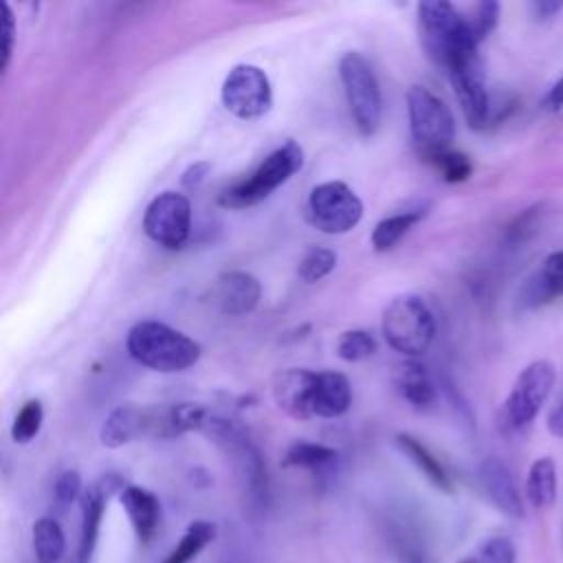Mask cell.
<instances>
[{
  "label": "cell",
  "instance_id": "21",
  "mask_svg": "<svg viewBox=\"0 0 563 563\" xmlns=\"http://www.w3.org/2000/svg\"><path fill=\"white\" fill-rule=\"evenodd\" d=\"M394 385L413 409H429L435 402V385L418 361L400 363L394 372Z\"/></svg>",
  "mask_w": 563,
  "mask_h": 563
},
{
  "label": "cell",
  "instance_id": "33",
  "mask_svg": "<svg viewBox=\"0 0 563 563\" xmlns=\"http://www.w3.org/2000/svg\"><path fill=\"white\" fill-rule=\"evenodd\" d=\"M468 29L477 44H482L499 22V4L497 2H479L473 7L471 15H466Z\"/></svg>",
  "mask_w": 563,
  "mask_h": 563
},
{
  "label": "cell",
  "instance_id": "35",
  "mask_svg": "<svg viewBox=\"0 0 563 563\" xmlns=\"http://www.w3.org/2000/svg\"><path fill=\"white\" fill-rule=\"evenodd\" d=\"M13 40H15V18H13L11 7L4 2L2 4V62H0L2 70H7V66L11 62Z\"/></svg>",
  "mask_w": 563,
  "mask_h": 563
},
{
  "label": "cell",
  "instance_id": "6",
  "mask_svg": "<svg viewBox=\"0 0 563 563\" xmlns=\"http://www.w3.org/2000/svg\"><path fill=\"white\" fill-rule=\"evenodd\" d=\"M556 383V367L550 361L528 363L515 378L499 413L506 431H521L532 424L543 405L548 402Z\"/></svg>",
  "mask_w": 563,
  "mask_h": 563
},
{
  "label": "cell",
  "instance_id": "9",
  "mask_svg": "<svg viewBox=\"0 0 563 563\" xmlns=\"http://www.w3.org/2000/svg\"><path fill=\"white\" fill-rule=\"evenodd\" d=\"M446 77L453 86L462 114L471 130H482L490 121V95L486 86V70L479 48L460 55L449 68Z\"/></svg>",
  "mask_w": 563,
  "mask_h": 563
},
{
  "label": "cell",
  "instance_id": "26",
  "mask_svg": "<svg viewBox=\"0 0 563 563\" xmlns=\"http://www.w3.org/2000/svg\"><path fill=\"white\" fill-rule=\"evenodd\" d=\"M31 532L37 563H57L66 550V539L59 523L51 517H40Z\"/></svg>",
  "mask_w": 563,
  "mask_h": 563
},
{
  "label": "cell",
  "instance_id": "11",
  "mask_svg": "<svg viewBox=\"0 0 563 563\" xmlns=\"http://www.w3.org/2000/svg\"><path fill=\"white\" fill-rule=\"evenodd\" d=\"M143 231L165 249H180L191 231V202L185 194L163 191L143 213Z\"/></svg>",
  "mask_w": 563,
  "mask_h": 563
},
{
  "label": "cell",
  "instance_id": "24",
  "mask_svg": "<svg viewBox=\"0 0 563 563\" xmlns=\"http://www.w3.org/2000/svg\"><path fill=\"white\" fill-rule=\"evenodd\" d=\"M216 539V523L196 519L187 526L180 541L167 552L161 563H191Z\"/></svg>",
  "mask_w": 563,
  "mask_h": 563
},
{
  "label": "cell",
  "instance_id": "2",
  "mask_svg": "<svg viewBox=\"0 0 563 563\" xmlns=\"http://www.w3.org/2000/svg\"><path fill=\"white\" fill-rule=\"evenodd\" d=\"M416 11L422 48L440 68H444V73L460 55L471 48H479L468 29L466 15H462L451 2H420Z\"/></svg>",
  "mask_w": 563,
  "mask_h": 563
},
{
  "label": "cell",
  "instance_id": "39",
  "mask_svg": "<svg viewBox=\"0 0 563 563\" xmlns=\"http://www.w3.org/2000/svg\"><path fill=\"white\" fill-rule=\"evenodd\" d=\"M548 431L552 433V435H559V438H563V398L550 409V413H548Z\"/></svg>",
  "mask_w": 563,
  "mask_h": 563
},
{
  "label": "cell",
  "instance_id": "28",
  "mask_svg": "<svg viewBox=\"0 0 563 563\" xmlns=\"http://www.w3.org/2000/svg\"><path fill=\"white\" fill-rule=\"evenodd\" d=\"M376 350H378V343L374 334L367 330H345L336 341V354L347 363L365 361L374 356Z\"/></svg>",
  "mask_w": 563,
  "mask_h": 563
},
{
  "label": "cell",
  "instance_id": "37",
  "mask_svg": "<svg viewBox=\"0 0 563 563\" xmlns=\"http://www.w3.org/2000/svg\"><path fill=\"white\" fill-rule=\"evenodd\" d=\"M530 9H532L534 18H539V20H550V18H554V15L563 9V2H554V0H537V2H532V4H530Z\"/></svg>",
  "mask_w": 563,
  "mask_h": 563
},
{
  "label": "cell",
  "instance_id": "15",
  "mask_svg": "<svg viewBox=\"0 0 563 563\" xmlns=\"http://www.w3.org/2000/svg\"><path fill=\"white\" fill-rule=\"evenodd\" d=\"M262 286L255 275L246 271H224L218 275L213 286V301L224 314L240 317L257 308Z\"/></svg>",
  "mask_w": 563,
  "mask_h": 563
},
{
  "label": "cell",
  "instance_id": "32",
  "mask_svg": "<svg viewBox=\"0 0 563 563\" xmlns=\"http://www.w3.org/2000/svg\"><path fill=\"white\" fill-rule=\"evenodd\" d=\"M446 183H464L473 174V163L464 152L446 150L431 161Z\"/></svg>",
  "mask_w": 563,
  "mask_h": 563
},
{
  "label": "cell",
  "instance_id": "12",
  "mask_svg": "<svg viewBox=\"0 0 563 563\" xmlns=\"http://www.w3.org/2000/svg\"><path fill=\"white\" fill-rule=\"evenodd\" d=\"M202 429L211 435V440L218 446H222L235 460L249 488L253 493H262V488L266 484V473H264L262 457H260L257 449L253 446V442L249 440V435L233 420L218 418V416L207 418Z\"/></svg>",
  "mask_w": 563,
  "mask_h": 563
},
{
  "label": "cell",
  "instance_id": "34",
  "mask_svg": "<svg viewBox=\"0 0 563 563\" xmlns=\"http://www.w3.org/2000/svg\"><path fill=\"white\" fill-rule=\"evenodd\" d=\"M53 493H55V501H57L59 506H70L73 501L81 499L84 490H81V477H79V473H77V471H64V473L57 477Z\"/></svg>",
  "mask_w": 563,
  "mask_h": 563
},
{
  "label": "cell",
  "instance_id": "7",
  "mask_svg": "<svg viewBox=\"0 0 563 563\" xmlns=\"http://www.w3.org/2000/svg\"><path fill=\"white\" fill-rule=\"evenodd\" d=\"M339 79L356 130L372 136L383 119V95L369 62L356 51L345 53L339 62Z\"/></svg>",
  "mask_w": 563,
  "mask_h": 563
},
{
  "label": "cell",
  "instance_id": "38",
  "mask_svg": "<svg viewBox=\"0 0 563 563\" xmlns=\"http://www.w3.org/2000/svg\"><path fill=\"white\" fill-rule=\"evenodd\" d=\"M541 103H543L545 110H559V108H563V77L552 84V88L545 92V97H543Z\"/></svg>",
  "mask_w": 563,
  "mask_h": 563
},
{
  "label": "cell",
  "instance_id": "25",
  "mask_svg": "<svg viewBox=\"0 0 563 563\" xmlns=\"http://www.w3.org/2000/svg\"><path fill=\"white\" fill-rule=\"evenodd\" d=\"M424 213H427L424 209H409V211H400V213L383 218L372 231L374 251L385 253V251L394 249L402 240V235H407L409 229L424 218Z\"/></svg>",
  "mask_w": 563,
  "mask_h": 563
},
{
  "label": "cell",
  "instance_id": "14",
  "mask_svg": "<svg viewBox=\"0 0 563 563\" xmlns=\"http://www.w3.org/2000/svg\"><path fill=\"white\" fill-rule=\"evenodd\" d=\"M477 479L482 484V490L486 493L488 501L504 512L510 519H523V499L519 495V488L515 484V477L510 468L497 460V457H486L479 468H477Z\"/></svg>",
  "mask_w": 563,
  "mask_h": 563
},
{
  "label": "cell",
  "instance_id": "3",
  "mask_svg": "<svg viewBox=\"0 0 563 563\" xmlns=\"http://www.w3.org/2000/svg\"><path fill=\"white\" fill-rule=\"evenodd\" d=\"M303 167V150L295 141H286L273 150L246 178L222 189L218 202L227 209H246L266 200L277 187Z\"/></svg>",
  "mask_w": 563,
  "mask_h": 563
},
{
  "label": "cell",
  "instance_id": "18",
  "mask_svg": "<svg viewBox=\"0 0 563 563\" xmlns=\"http://www.w3.org/2000/svg\"><path fill=\"white\" fill-rule=\"evenodd\" d=\"M110 495V488L103 482H97L92 486H88L79 499V508H81V528H79V543H77V556L75 563H88L95 545H97V537H99V526H101V517H103V506L106 499Z\"/></svg>",
  "mask_w": 563,
  "mask_h": 563
},
{
  "label": "cell",
  "instance_id": "36",
  "mask_svg": "<svg viewBox=\"0 0 563 563\" xmlns=\"http://www.w3.org/2000/svg\"><path fill=\"white\" fill-rule=\"evenodd\" d=\"M209 169H211V163H207V161H196V163H191V165L183 172V176H180L183 187L196 189V187L207 178Z\"/></svg>",
  "mask_w": 563,
  "mask_h": 563
},
{
  "label": "cell",
  "instance_id": "17",
  "mask_svg": "<svg viewBox=\"0 0 563 563\" xmlns=\"http://www.w3.org/2000/svg\"><path fill=\"white\" fill-rule=\"evenodd\" d=\"M119 499L134 528L136 539L141 543H150L161 521V504L156 495L141 486H123L119 493Z\"/></svg>",
  "mask_w": 563,
  "mask_h": 563
},
{
  "label": "cell",
  "instance_id": "5",
  "mask_svg": "<svg viewBox=\"0 0 563 563\" xmlns=\"http://www.w3.org/2000/svg\"><path fill=\"white\" fill-rule=\"evenodd\" d=\"M405 99L411 139L420 156L433 161L442 152L451 150V143L455 139V119L449 106L420 84H413L407 90Z\"/></svg>",
  "mask_w": 563,
  "mask_h": 563
},
{
  "label": "cell",
  "instance_id": "10",
  "mask_svg": "<svg viewBox=\"0 0 563 563\" xmlns=\"http://www.w3.org/2000/svg\"><path fill=\"white\" fill-rule=\"evenodd\" d=\"M222 106L238 119L251 121L264 117L273 106V86L268 75L255 64H235L220 88Z\"/></svg>",
  "mask_w": 563,
  "mask_h": 563
},
{
  "label": "cell",
  "instance_id": "22",
  "mask_svg": "<svg viewBox=\"0 0 563 563\" xmlns=\"http://www.w3.org/2000/svg\"><path fill=\"white\" fill-rule=\"evenodd\" d=\"M556 462L548 455L537 457L526 475V497L534 508H550L556 501Z\"/></svg>",
  "mask_w": 563,
  "mask_h": 563
},
{
  "label": "cell",
  "instance_id": "8",
  "mask_svg": "<svg viewBox=\"0 0 563 563\" xmlns=\"http://www.w3.org/2000/svg\"><path fill=\"white\" fill-rule=\"evenodd\" d=\"M308 220L328 235L352 231L363 218L361 198L341 180H325L310 189L306 202Z\"/></svg>",
  "mask_w": 563,
  "mask_h": 563
},
{
  "label": "cell",
  "instance_id": "1",
  "mask_svg": "<svg viewBox=\"0 0 563 563\" xmlns=\"http://www.w3.org/2000/svg\"><path fill=\"white\" fill-rule=\"evenodd\" d=\"M125 347L132 361L163 374L183 372L196 365L202 352L191 336L154 319L134 323L128 332Z\"/></svg>",
  "mask_w": 563,
  "mask_h": 563
},
{
  "label": "cell",
  "instance_id": "31",
  "mask_svg": "<svg viewBox=\"0 0 563 563\" xmlns=\"http://www.w3.org/2000/svg\"><path fill=\"white\" fill-rule=\"evenodd\" d=\"M336 266V253L332 249H323V246H314L310 249L301 262H299V268H297V275L301 282L306 284H312V282H319L323 279L325 275H330Z\"/></svg>",
  "mask_w": 563,
  "mask_h": 563
},
{
  "label": "cell",
  "instance_id": "20",
  "mask_svg": "<svg viewBox=\"0 0 563 563\" xmlns=\"http://www.w3.org/2000/svg\"><path fill=\"white\" fill-rule=\"evenodd\" d=\"M352 405V385L341 372H319L314 391V418H339Z\"/></svg>",
  "mask_w": 563,
  "mask_h": 563
},
{
  "label": "cell",
  "instance_id": "23",
  "mask_svg": "<svg viewBox=\"0 0 563 563\" xmlns=\"http://www.w3.org/2000/svg\"><path fill=\"white\" fill-rule=\"evenodd\" d=\"M396 444L435 488H440L444 493L453 490L451 477H449L446 468L440 464V460L418 438H413L409 433H398L396 435Z\"/></svg>",
  "mask_w": 563,
  "mask_h": 563
},
{
  "label": "cell",
  "instance_id": "30",
  "mask_svg": "<svg viewBox=\"0 0 563 563\" xmlns=\"http://www.w3.org/2000/svg\"><path fill=\"white\" fill-rule=\"evenodd\" d=\"M515 559H517L515 543L508 537L495 534L482 541L475 552H471L457 563H515Z\"/></svg>",
  "mask_w": 563,
  "mask_h": 563
},
{
  "label": "cell",
  "instance_id": "4",
  "mask_svg": "<svg viewBox=\"0 0 563 563\" xmlns=\"http://www.w3.org/2000/svg\"><path fill=\"white\" fill-rule=\"evenodd\" d=\"M380 330L389 347L402 356L416 358L424 354L433 343L435 319L420 297L398 295L385 306Z\"/></svg>",
  "mask_w": 563,
  "mask_h": 563
},
{
  "label": "cell",
  "instance_id": "29",
  "mask_svg": "<svg viewBox=\"0 0 563 563\" xmlns=\"http://www.w3.org/2000/svg\"><path fill=\"white\" fill-rule=\"evenodd\" d=\"M42 422H44V409H42V402L37 398L33 400H26L20 411L15 413L13 422H11V440L15 444H26L31 442L40 429H42Z\"/></svg>",
  "mask_w": 563,
  "mask_h": 563
},
{
  "label": "cell",
  "instance_id": "19",
  "mask_svg": "<svg viewBox=\"0 0 563 563\" xmlns=\"http://www.w3.org/2000/svg\"><path fill=\"white\" fill-rule=\"evenodd\" d=\"M563 295V249L550 253L543 260L539 273H534L521 288V303L528 308L541 306Z\"/></svg>",
  "mask_w": 563,
  "mask_h": 563
},
{
  "label": "cell",
  "instance_id": "13",
  "mask_svg": "<svg viewBox=\"0 0 563 563\" xmlns=\"http://www.w3.org/2000/svg\"><path fill=\"white\" fill-rule=\"evenodd\" d=\"M319 372L303 367H286L275 372L271 383V394L279 411L295 420L314 418V391Z\"/></svg>",
  "mask_w": 563,
  "mask_h": 563
},
{
  "label": "cell",
  "instance_id": "27",
  "mask_svg": "<svg viewBox=\"0 0 563 563\" xmlns=\"http://www.w3.org/2000/svg\"><path fill=\"white\" fill-rule=\"evenodd\" d=\"M336 460V451L325 444L297 440L292 442L282 460V466L286 468H323Z\"/></svg>",
  "mask_w": 563,
  "mask_h": 563
},
{
  "label": "cell",
  "instance_id": "16",
  "mask_svg": "<svg viewBox=\"0 0 563 563\" xmlns=\"http://www.w3.org/2000/svg\"><path fill=\"white\" fill-rule=\"evenodd\" d=\"M141 435H150V413L132 405L114 407L99 431V440L108 449H119Z\"/></svg>",
  "mask_w": 563,
  "mask_h": 563
}]
</instances>
